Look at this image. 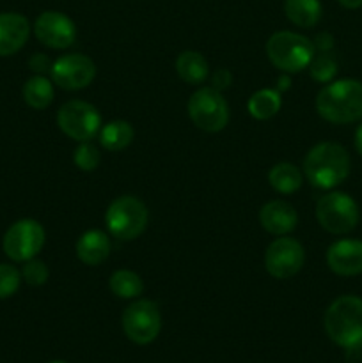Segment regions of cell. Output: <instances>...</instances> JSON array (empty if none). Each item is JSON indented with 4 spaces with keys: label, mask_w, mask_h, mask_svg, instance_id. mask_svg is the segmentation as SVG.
<instances>
[{
    "label": "cell",
    "mask_w": 362,
    "mask_h": 363,
    "mask_svg": "<svg viewBox=\"0 0 362 363\" xmlns=\"http://www.w3.org/2000/svg\"><path fill=\"white\" fill-rule=\"evenodd\" d=\"M316 110L332 124L355 123L362 117V84L343 78L325 85L316 96Z\"/></svg>",
    "instance_id": "6da1fadb"
},
{
    "label": "cell",
    "mask_w": 362,
    "mask_h": 363,
    "mask_svg": "<svg viewBox=\"0 0 362 363\" xmlns=\"http://www.w3.org/2000/svg\"><path fill=\"white\" fill-rule=\"evenodd\" d=\"M304 174L312 186L322 190L336 188L350 174L348 151L334 142L314 145L304 158Z\"/></svg>",
    "instance_id": "7a4b0ae2"
},
{
    "label": "cell",
    "mask_w": 362,
    "mask_h": 363,
    "mask_svg": "<svg viewBox=\"0 0 362 363\" xmlns=\"http://www.w3.org/2000/svg\"><path fill=\"white\" fill-rule=\"evenodd\" d=\"M327 335L337 346L348 351L362 347V300L357 296H341L327 308L325 319Z\"/></svg>",
    "instance_id": "3957f363"
},
{
    "label": "cell",
    "mask_w": 362,
    "mask_h": 363,
    "mask_svg": "<svg viewBox=\"0 0 362 363\" xmlns=\"http://www.w3.org/2000/svg\"><path fill=\"white\" fill-rule=\"evenodd\" d=\"M314 45L305 35L290 30L275 32L266 41V55L277 69L284 73H300L314 59Z\"/></svg>",
    "instance_id": "277c9868"
},
{
    "label": "cell",
    "mask_w": 362,
    "mask_h": 363,
    "mask_svg": "<svg viewBox=\"0 0 362 363\" xmlns=\"http://www.w3.org/2000/svg\"><path fill=\"white\" fill-rule=\"evenodd\" d=\"M149 213L142 201L133 195H123L109 206L105 213V223L114 238L131 241L144 233Z\"/></svg>",
    "instance_id": "5b68a950"
},
{
    "label": "cell",
    "mask_w": 362,
    "mask_h": 363,
    "mask_svg": "<svg viewBox=\"0 0 362 363\" xmlns=\"http://www.w3.org/2000/svg\"><path fill=\"white\" fill-rule=\"evenodd\" d=\"M316 218L330 234H346L357 227L358 206L343 191H330L316 204Z\"/></svg>",
    "instance_id": "8992f818"
},
{
    "label": "cell",
    "mask_w": 362,
    "mask_h": 363,
    "mask_svg": "<svg viewBox=\"0 0 362 363\" xmlns=\"http://www.w3.org/2000/svg\"><path fill=\"white\" fill-rule=\"evenodd\" d=\"M188 116L197 128L216 133L227 126L229 108L220 91L213 87H202L188 99Z\"/></svg>",
    "instance_id": "52a82bcc"
},
{
    "label": "cell",
    "mask_w": 362,
    "mask_h": 363,
    "mask_svg": "<svg viewBox=\"0 0 362 363\" xmlns=\"http://www.w3.org/2000/svg\"><path fill=\"white\" fill-rule=\"evenodd\" d=\"M57 124L67 137L77 142H89L96 137L102 126V117L91 103L73 99L60 106Z\"/></svg>",
    "instance_id": "ba28073f"
},
{
    "label": "cell",
    "mask_w": 362,
    "mask_h": 363,
    "mask_svg": "<svg viewBox=\"0 0 362 363\" xmlns=\"http://www.w3.org/2000/svg\"><path fill=\"white\" fill-rule=\"evenodd\" d=\"M162 328L158 305L149 300H137L123 312V330L131 342L138 346L153 342Z\"/></svg>",
    "instance_id": "9c48e42d"
},
{
    "label": "cell",
    "mask_w": 362,
    "mask_h": 363,
    "mask_svg": "<svg viewBox=\"0 0 362 363\" xmlns=\"http://www.w3.org/2000/svg\"><path fill=\"white\" fill-rule=\"evenodd\" d=\"M45 245V229L39 222L31 218L18 220L7 229L2 247L9 259L25 262L34 259Z\"/></svg>",
    "instance_id": "30bf717a"
},
{
    "label": "cell",
    "mask_w": 362,
    "mask_h": 363,
    "mask_svg": "<svg viewBox=\"0 0 362 363\" xmlns=\"http://www.w3.org/2000/svg\"><path fill=\"white\" fill-rule=\"evenodd\" d=\"M305 261L304 247L293 238H277L265 252V268L273 279H291Z\"/></svg>",
    "instance_id": "8fae6325"
},
{
    "label": "cell",
    "mask_w": 362,
    "mask_h": 363,
    "mask_svg": "<svg viewBox=\"0 0 362 363\" xmlns=\"http://www.w3.org/2000/svg\"><path fill=\"white\" fill-rule=\"evenodd\" d=\"M53 82L64 91H78L84 89L94 80L96 66L87 55L82 53H70V55L59 57L52 64Z\"/></svg>",
    "instance_id": "7c38bea8"
},
{
    "label": "cell",
    "mask_w": 362,
    "mask_h": 363,
    "mask_svg": "<svg viewBox=\"0 0 362 363\" xmlns=\"http://www.w3.org/2000/svg\"><path fill=\"white\" fill-rule=\"evenodd\" d=\"M34 34L45 46L53 50H64L77 39V27L73 20L59 11H45L34 23Z\"/></svg>",
    "instance_id": "4fadbf2b"
},
{
    "label": "cell",
    "mask_w": 362,
    "mask_h": 363,
    "mask_svg": "<svg viewBox=\"0 0 362 363\" xmlns=\"http://www.w3.org/2000/svg\"><path fill=\"white\" fill-rule=\"evenodd\" d=\"M327 264L336 275L355 277L362 273V241L341 240L327 250Z\"/></svg>",
    "instance_id": "5bb4252c"
},
{
    "label": "cell",
    "mask_w": 362,
    "mask_h": 363,
    "mask_svg": "<svg viewBox=\"0 0 362 363\" xmlns=\"http://www.w3.org/2000/svg\"><path fill=\"white\" fill-rule=\"evenodd\" d=\"M31 35V25L23 14L0 13V57L20 52Z\"/></svg>",
    "instance_id": "9a60e30c"
},
{
    "label": "cell",
    "mask_w": 362,
    "mask_h": 363,
    "mask_svg": "<svg viewBox=\"0 0 362 363\" xmlns=\"http://www.w3.org/2000/svg\"><path fill=\"white\" fill-rule=\"evenodd\" d=\"M259 222L266 233L273 234V236H284L297 227L298 215L293 206L287 204V202L272 201L261 208Z\"/></svg>",
    "instance_id": "2e32d148"
},
{
    "label": "cell",
    "mask_w": 362,
    "mask_h": 363,
    "mask_svg": "<svg viewBox=\"0 0 362 363\" xmlns=\"http://www.w3.org/2000/svg\"><path fill=\"white\" fill-rule=\"evenodd\" d=\"M110 240L103 230L92 229L82 234L77 241V257L87 266H98L109 257Z\"/></svg>",
    "instance_id": "e0dca14e"
},
{
    "label": "cell",
    "mask_w": 362,
    "mask_h": 363,
    "mask_svg": "<svg viewBox=\"0 0 362 363\" xmlns=\"http://www.w3.org/2000/svg\"><path fill=\"white\" fill-rule=\"evenodd\" d=\"M176 71L183 82L190 85H199L208 78L209 67L204 57L199 52H187L180 53L176 59Z\"/></svg>",
    "instance_id": "ac0fdd59"
},
{
    "label": "cell",
    "mask_w": 362,
    "mask_h": 363,
    "mask_svg": "<svg viewBox=\"0 0 362 363\" xmlns=\"http://www.w3.org/2000/svg\"><path fill=\"white\" fill-rule=\"evenodd\" d=\"M284 13L291 23L302 28H311L322 18V4L319 0H286Z\"/></svg>",
    "instance_id": "d6986e66"
},
{
    "label": "cell",
    "mask_w": 362,
    "mask_h": 363,
    "mask_svg": "<svg viewBox=\"0 0 362 363\" xmlns=\"http://www.w3.org/2000/svg\"><path fill=\"white\" fill-rule=\"evenodd\" d=\"M268 183L279 194H293V191L300 190L302 183H304V176L295 165L287 162H280L270 169Z\"/></svg>",
    "instance_id": "ffe728a7"
},
{
    "label": "cell",
    "mask_w": 362,
    "mask_h": 363,
    "mask_svg": "<svg viewBox=\"0 0 362 363\" xmlns=\"http://www.w3.org/2000/svg\"><path fill=\"white\" fill-rule=\"evenodd\" d=\"M280 92L277 89H261L254 92L247 103V110L254 119L266 121L280 110Z\"/></svg>",
    "instance_id": "44dd1931"
},
{
    "label": "cell",
    "mask_w": 362,
    "mask_h": 363,
    "mask_svg": "<svg viewBox=\"0 0 362 363\" xmlns=\"http://www.w3.org/2000/svg\"><path fill=\"white\" fill-rule=\"evenodd\" d=\"M23 99L31 108L43 110L53 101V85L43 74L28 78L23 85Z\"/></svg>",
    "instance_id": "7402d4cb"
},
{
    "label": "cell",
    "mask_w": 362,
    "mask_h": 363,
    "mask_svg": "<svg viewBox=\"0 0 362 363\" xmlns=\"http://www.w3.org/2000/svg\"><path fill=\"white\" fill-rule=\"evenodd\" d=\"M133 128L126 121H112L99 131V142L106 151H121L133 140Z\"/></svg>",
    "instance_id": "603a6c76"
},
{
    "label": "cell",
    "mask_w": 362,
    "mask_h": 363,
    "mask_svg": "<svg viewBox=\"0 0 362 363\" xmlns=\"http://www.w3.org/2000/svg\"><path fill=\"white\" fill-rule=\"evenodd\" d=\"M109 287L117 298L123 300H131V298L141 296L144 291V284L137 273L130 272V269H117L112 273L109 280Z\"/></svg>",
    "instance_id": "cb8c5ba5"
},
{
    "label": "cell",
    "mask_w": 362,
    "mask_h": 363,
    "mask_svg": "<svg viewBox=\"0 0 362 363\" xmlns=\"http://www.w3.org/2000/svg\"><path fill=\"white\" fill-rule=\"evenodd\" d=\"M309 73L314 82L319 84H329L334 80L337 73V62L330 53H319L318 57L311 60L309 64Z\"/></svg>",
    "instance_id": "d4e9b609"
},
{
    "label": "cell",
    "mask_w": 362,
    "mask_h": 363,
    "mask_svg": "<svg viewBox=\"0 0 362 363\" xmlns=\"http://www.w3.org/2000/svg\"><path fill=\"white\" fill-rule=\"evenodd\" d=\"M75 165L84 172H91L99 165V151L89 142H80L77 149H75Z\"/></svg>",
    "instance_id": "484cf974"
},
{
    "label": "cell",
    "mask_w": 362,
    "mask_h": 363,
    "mask_svg": "<svg viewBox=\"0 0 362 363\" xmlns=\"http://www.w3.org/2000/svg\"><path fill=\"white\" fill-rule=\"evenodd\" d=\"M21 282V273L11 264H0V300L13 296Z\"/></svg>",
    "instance_id": "4316f807"
},
{
    "label": "cell",
    "mask_w": 362,
    "mask_h": 363,
    "mask_svg": "<svg viewBox=\"0 0 362 363\" xmlns=\"http://www.w3.org/2000/svg\"><path fill=\"white\" fill-rule=\"evenodd\" d=\"M48 268L43 261H38V259H31V261H25L23 269H21V277H23L25 282L28 286H43V284L48 280Z\"/></svg>",
    "instance_id": "83f0119b"
},
{
    "label": "cell",
    "mask_w": 362,
    "mask_h": 363,
    "mask_svg": "<svg viewBox=\"0 0 362 363\" xmlns=\"http://www.w3.org/2000/svg\"><path fill=\"white\" fill-rule=\"evenodd\" d=\"M231 82H233V74H231V71L226 69V67H220V69H216L215 73L212 74V87L216 89V91L227 89L231 85Z\"/></svg>",
    "instance_id": "f1b7e54d"
},
{
    "label": "cell",
    "mask_w": 362,
    "mask_h": 363,
    "mask_svg": "<svg viewBox=\"0 0 362 363\" xmlns=\"http://www.w3.org/2000/svg\"><path fill=\"white\" fill-rule=\"evenodd\" d=\"M28 66H31V69L34 71L35 74H43L46 73V71L52 69V62H50L48 57L43 55V53H35V55H32L31 60H28Z\"/></svg>",
    "instance_id": "f546056e"
},
{
    "label": "cell",
    "mask_w": 362,
    "mask_h": 363,
    "mask_svg": "<svg viewBox=\"0 0 362 363\" xmlns=\"http://www.w3.org/2000/svg\"><path fill=\"white\" fill-rule=\"evenodd\" d=\"M312 45H314V48L319 50L322 53H329L330 50L334 48L332 34H330V32H319L314 38V41H312Z\"/></svg>",
    "instance_id": "4dcf8cb0"
},
{
    "label": "cell",
    "mask_w": 362,
    "mask_h": 363,
    "mask_svg": "<svg viewBox=\"0 0 362 363\" xmlns=\"http://www.w3.org/2000/svg\"><path fill=\"white\" fill-rule=\"evenodd\" d=\"M337 2L343 7H346V9H358V7H362V0H337Z\"/></svg>",
    "instance_id": "1f68e13d"
},
{
    "label": "cell",
    "mask_w": 362,
    "mask_h": 363,
    "mask_svg": "<svg viewBox=\"0 0 362 363\" xmlns=\"http://www.w3.org/2000/svg\"><path fill=\"white\" fill-rule=\"evenodd\" d=\"M355 147H357L358 155L362 156V124L357 128V131H355Z\"/></svg>",
    "instance_id": "d6a6232c"
},
{
    "label": "cell",
    "mask_w": 362,
    "mask_h": 363,
    "mask_svg": "<svg viewBox=\"0 0 362 363\" xmlns=\"http://www.w3.org/2000/svg\"><path fill=\"white\" fill-rule=\"evenodd\" d=\"M287 87H290V77H287V74H284V77L279 78V89H277V91L283 92V91H286Z\"/></svg>",
    "instance_id": "836d02e7"
},
{
    "label": "cell",
    "mask_w": 362,
    "mask_h": 363,
    "mask_svg": "<svg viewBox=\"0 0 362 363\" xmlns=\"http://www.w3.org/2000/svg\"><path fill=\"white\" fill-rule=\"evenodd\" d=\"M52 363H66V362H60V360H57V362H52Z\"/></svg>",
    "instance_id": "e575fe53"
}]
</instances>
